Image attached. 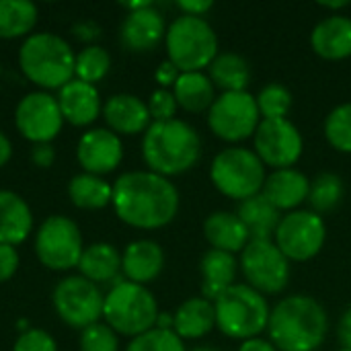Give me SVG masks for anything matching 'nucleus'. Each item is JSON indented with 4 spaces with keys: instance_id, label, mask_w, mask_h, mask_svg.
I'll use <instances>...</instances> for the list:
<instances>
[{
    "instance_id": "30",
    "label": "nucleus",
    "mask_w": 351,
    "mask_h": 351,
    "mask_svg": "<svg viewBox=\"0 0 351 351\" xmlns=\"http://www.w3.org/2000/svg\"><path fill=\"white\" fill-rule=\"evenodd\" d=\"M78 269L80 276L90 280L93 284L109 282L121 271V255L109 243H93L90 247H84L78 261Z\"/></svg>"
},
{
    "instance_id": "24",
    "label": "nucleus",
    "mask_w": 351,
    "mask_h": 351,
    "mask_svg": "<svg viewBox=\"0 0 351 351\" xmlns=\"http://www.w3.org/2000/svg\"><path fill=\"white\" fill-rule=\"evenodd\" d=\"M199 271H202V296L210 302H216L230 286L237 284L234 282L239 271L237 255L210 249L199 261Z\"/></svg>"
},
{
    "instance_id": "45",
    "label": "nucleus",
    "mask_w": 351,
    "mask_h": 351,
    "mask_svg": "<svg viewBox=\"0 0 351 351\" xmlns=\"http://www.w3.org/2000/svg\"><path fill=\"white\" fill-rule=\"evenodd\" d=\"M337 337L346 350H351V306L346 308V313L341 315V319L337 323Z\"/></svg>"
},
{
    "instance_id": "5",
    "label": "nucleus",
    "mask_w": 351,
    "mask_h": 351,
    "mask_svg": "<svg viewBox=\"0 0 351 351\" xmlns=\"http://www.w3.org/2000/svg\"><path fill=\"white\" fill-rule=\"evenodd\" d=\"M169 62L179 72H204L218 51V35L204 16H177L165 35Z\"/></svg>"
},
{
    "instance_id": "7",
    "label": "nucleus",
    "mask_w": 351,
    "mask_h": 351,
    "mask_svg": "<svg viewBox=\"0 0 351 351\" xmlns=\"http://www.w3.org/2000/svg\"><path fill=\"white\" fill-rule=\"evenodd\" d=\"M265 179V165L255 154V150L245 146H230L220 150L210 165L212 185L224 197L239 204L261 193Z\"/></svg>"
},
{
    "instance_id": "38",
    "label": "nucleus",
    "mask_w": 351,
    "mask_h": 351,
    "mask_svg": "<svg viewBox=\"0 0 351 351\" xmlns=\"http://www.w3.org/2000/svg\"><path fill=\"white\" fill-rule=\"evenodd\" d=\"M78 346L80 351H119V339L107 323H95L82 329Z\"/></svg>"
},
{
    "instance_id": "19",
    "label": "nucleus",
    "mask_w": 351,
    "mask_h": 351,
    "mask_svg": "<svg viewBox=\"0 0 351 351\" xmlns=\"http://www.w3.org/2000/svg\"><path fill=\"white\" fill-rule=\"evenodd\" d=\"M58 105H60L62 117L70 121L72 125L93 123L97 115L101 113V97H99L97 86L78 78H72L68 84L60 88Z\"/></svg>"
},
{
    "instance_id": "6",
    "label": "nucleus",
    "mask_w": 351,
    "mask_h": 351,
    "mask_svg": "<svg viewBox=\"0 0 351 351\" xmlns=\"http://www.w3.org/2000/svg\"><path fill=\"white\" fill-rule=\"evenodd\" d=\"M216 327L230 339H253L267 331L269 302L247 284L230 286L216 302Z\"/></svg>"
},
{
    "instance_id": "4",
    "label": "nucleus",
    "mask_w": 351,
    "mask_h": 351,
    "mask_svg": "<svg viewBox=\"0 0 351 351\" xmlns=\"http://www.w3.org/2000/svg\"><path fill=\"white\" fill-rule=\"evenodd\" d=\"M76 56L64 37L56 33H33L19 49L23 74L41 88H62L74 78Z\"/></svg>"
},
{
    "instance_id": "2",
    "label": "nucleus",
    "mask_w": 351,
    "mask_h": 351,
    "mask_svg": "<svg viewBox=\"0 0 351 351\" xmlns=\"http://www.w3.org/2000/svg\"><path fill=\"white\" fill-rule=\"evenodd\" d=\"M267 331L278 351H315L327 337L329 317L313 296L292 294L271 308Z\"/></svg>"
},
{
    "instance_id": "49",
    "label": "nucleus",
    "mask_w": 351,
    "mask_h": 351,
    "mask_svg": "<svg viewBox=\"0 0 351 351\" xmlns=\"http://www.w3.org/2000/svg\"><path fill=\"white\" fill-rule=\"evenodd\" d=\"M191 351H218V350H214V348H208V346H204V348H195V350H191Z\"/></svg>"
},
{
    "instance_id": "23",
    "label": "nucleus",
    "mask_w": 351,
    "mask_h": 351,
    "mask_svg": "<svg viewBox=\"0 0 351 351\" xmlns=\"http://www.w3.org/2000/svg\"><path fill=\"white\" fill-rule=\"evenodd\" d=\"M204 237L212 249L224 253H243L251 234L237 212H212L204 222Z\"/></svg>"
},
{
    "instance_id": "33",
    "label": "nucleus",
    "mask_w": 351,
    "mask_h": 351,
    "mask_svg": "<svg viewBox=\"0 0 351 351\" xmlns=\"http://www.w3.org/2000/svg\"><path fill=\"white\" fill-rule=\"evenodd\" d=\"M343 181L335 173H321L311 181V191H308V204L315 214H327L333 212L341 199H343Z\"/></svg>"
},
{
    "instance_id": "25",
    "label": "nucleus",
    "mask_w": 351,
    "mask_h": 351,
    "mask_svg": "<svg viewBox=\"0 0 351 351\" xmlns=\"http://www.w3.org/2000/svg\"><path fill=\"white\" fill-rule=\"evenodd\" d=\"M33 228V214L29 204L10 189H0V243L19 245Z\"/></svg>"
},
{
    "instance_id": "18",
    "label": "nucleus",
    "mask_w": 351,
    "mask_h": 351,
    "mask_svg": "<svg viewBox=\"0 0 351 351\" xmlns=\"http://www.w3.org/2000/svg\"><path fill=\"white\" fill-rule=\"evenodd\" d=\"M167 35V25L162 14L150 4L140 10H132L121 23V43L132 51H148L160 43Z\"/></svg>"
},
{
    "instance_id": "22",
    "label": "nucleus",
    "mask_w": 351,
    "mask_h": 351,
    "mask_svg": "<svg viewBox=\"0 0 351 351\" xmlns=\"http://www.w3.org/2000/svg\"><path fill=\"white\" fill-rule=\"evenodd\" d=\"M105 121L109 123L111 132L115 134H140L146 132L150 125V111L148 105L130 93H119L107 99L103 105Z\"/></svg>"
},
{
    "instance_id": "3",
    "label": "nucleus",
    "mask_w": 351,
    "mask_h": 351,
    "mask_svg": "<svg viewBox=\"0 0 351 351\" xmlns=\"http://www.w3.org/2000/svg\"><path fill=\"white\" fill-rule=\"evenodd\" d=\"M142 156L152 173L169 179L197 165L202 156V138L191 123L177 117L152 121L142 138Z\"/></svg>"
},
{
    "instance_id": "13",
    "label": "nucleus",
    "mask_w": 351,
    "mask_h": 351,
    "mask_svg": "<svg viewBox=\"0 0 351 351\" xmlns=\"http://www.w3.org/2000/svg\"><path fill=\"white\" fill-rule=\"evenodd\" d=\"M105 296L90 280L82 276H70L58 282L53 288V308L58 317L76 329H86L99 323L103 317Z\"/></svg>"
},
{
    "instance_id": "14",
    "label": "nucleus",
    "mask_w": 351,
    "mask_h": 351,
    "mask_svg": "<svg viewBox=\"0 0 351 351\" xmlns=\"http://www.w3.org/2000/svg\"><path fill=\"white\" fill-rule=\"evenodd\" d=\"M253 150L265 165V169H292L304 150V140L300 130L288 119H261L255 136Z\"/></svg>"
},
{
    "instance_id": "27",
    "label": "nucleus",
    "mask_w": 351,
    "mask_h": 351,
    "mask_svg": "<svg viewBox=\"0 0 351 351\" xmlns=\"http://www.w3.org/2000/svg\"><path fill=\"white\" fill-rule=\"evenodd\" d=\"M177 105L189 113H204L216 101V86L206 72H181L173 84Z\"/></svg>"
},
{
    "instance_id": "21",
    "label": "nucleus",
    "mask_w": 351,
    "mask_h": 351,
    "mask_svg": "<svg viewBox=\"0 0 351 351\" xmlns=\"http://www.w3.org/2000/svg\"><path fill=\"white\" fill-rule=\"evenodd\" d=\"M311 47L323 60H346L351 56V19L346 14H331L315 25L311 33Z\"/></svg>"
},
{
    "instance_id": "50",
    "label": "nucleus",
    "mask_w": 351,
    "mask_h": 351,
    "mask_svg": "<svg viewBox=\"0 0 351 351\" xmlns=\"http://www.w3.org/2000/svg\"><path fill=\"white\" fill-rule=\"evenodd\" d=\"M337 351H351V350H346V348H341V350H337Z\"/></svg>"
},
{
    "instance_id": "1",
    "label": "nucleus",
    "mask_w": 351,
    "mask_h": 351,
    "mask_svg": "<svg viewBox=\"0 0 351 351\" xmlns=\"http://www.w3.org/2000/svg\"><path fill=\"white\" fill-rule=\"evenodd\" d=\"M115 214L121 222L154 230L162 228L179 212V191L171 179L152 171H130L113 183Z\"/></svg>"
},
{
    "instance_id": "26",
    "label": "nucleus",
    "mask_w": 351,
    "mask_h": 351,
    "mask_svg": "<svg viewBox=\"0 0 351 351\" xmlns=\"http://www.w3.org/2000/svg\"><path fill=\"white\" fill-rule=\"evenodd\" d=\"M173 331L181 339H202L216 329L214 302L204 296L189 298L173 313Z\"/></svg>"
},
{
    "instance_id": "29",
    "label": "nucleus",
    "mask_w": 351,
    "mask_h": 351,
    "mask_svg": "<svg viewBox=\"0 0 351 351\" xmlns=\"http://www.w3.org/2000/svg\"><path fill=\"white\" fill-rule=\"evenodd\" d=\"M208 76L216 88L222 93L247 90L251 82V66L249 62L234 51H222L208 66Z\"/></svg>"
},
{
    "instance_id": "9",
    "label": "nucleus",
    "mask_w": 351,
    "mask_h": 351,
    "mask_svg": "<svg viewBox=\"0 0 351 351\" xmlns=\"http://www.w3.org/2000/svg\"><path fill=\"white\" fill-rule=\"evenodd\" d=\"M247 286L259 294H280L290 280V261L271 239H251L239 259Z\"/></svg>"
},
{
    "instance_id": "48",
    "label": "nucleus",
    "mask_w": 351,
    "mask_h": 351,
    "mask_svg": "<svg viewBox=\"0 0 351 351\" xmlns=\"http://www.w3.org/2000/svg\"><path fill=\"white\" fill-rule=\"evenodd\" d=\"M319 6H321V8H327V10H335V14H337V10L348 8V6H350V2H348V0H337V2H319Z\"/></svg>"
},
{
    "instance_id": "10",
    "label": "nucleus",
    "mask_w": 351,
    "mask_h": 351,
    "mask_svg": "<svg viewBox=\"0 0 351 351\" xmlns=\"http://www.w3.org/2000/svg\"><path fill=\"white\" fill-rule=\"evenodd\" d=\"M261 123L257 101L249 90L220 93L208 109V128L224 142L237 144L255 136Z\"/></svg>"
},
{
    "instance_id": "11",
    "label": "nucleus",
    "mask_w": 351,
    "mask_h": 351,
    "mask_svg": "<svg viewBox=\"0 0 351 351\" xmlns=\"http://www.w3.org/2000/svg\"><path fill=\"white\" fill-rule=\"evenodd\" d=\"M327 239V226L323 216L313 210H294L282 216L274 243L286 255L288 261L304 263L315 259Z\"/></svg>"
},
{
    "instance_id": "28",
    "label": "nucleus",
    "mask_w": 351,
    "mask_h": 351,
    "mask_svg": "<svg viewBox=\"0 0 351 351\" xmlns=\"http://www.w3.org/2000/svg\"><path fill=\"white\" fill-rule=\"evenodd\" d=\"M237 216L247 226L251 239H271L282 220V212L274 204H269L263 193L241 202L237 208Z\"/></svg>"
},
{
    "instance_id": "36",
    "label": "nucleus",
    "mask_w": 351,
    "mask_h": 351,
    "mask_svg": "<svg viewBox=\"0 0 351 351\" xmlns=\"http://www.w3.org/2000/svg\"><path fill=\"white\" fill-rule=\"evenodd\" d=\"M325 138L335 150L351 154V103L337 105L327 115Z\"/></svg>"
},
{
    "instance_id": "35",
    "label": "nucleus",
    "mask_w": 351,
    "mask_h": 351,
    "mask_svg": "<svg viewBox=\"0 0 351 351\" xmlns=\"http://www.w3.org/2000/svg\"><path fill=\"white\" fill-rule=\"evenodd\" d=\"M255 101L261 119H284L292 109V93L282 82L265 84L255 95Z\"/></svg>"
},
{
    "instance_id": "44",
    "label": "nucleus",
    "mask_w": 351,
    "mask_h": 351,
    "mask_svg": "<svg viewBox=\"0 0 351 351\" xmlns=\"http://www.w3.org/2000/svg\"><path fill=\"white\" fill-rule=\"evenodd\" d=\"M181 14H189V16H204L212 6L214 2L212 0H179L177 2Z\"/></svg>"
},
{
    "instance_id": "12",
    "label": "nucleus",
    "mask_w": 351,
    "mask_h": 351,
    "mask_svg": "<svg viewBox=\"0 0 351 351\" xmlns=\"http://www.w3.org/2000/svg\"><path fill=\"white\" fill-rule=\"evenodd\" d=\"M82 251V234L76 222L66 216H49L35 234V253L49 269L78 267Z\"/></svg>"
},
{
    "instance_id": "20",
    "label": "nucleus",
    "mask_w": 351,
    "mask_h": 351,
    "mask_svg": "<svg viewBox=\"0 0 351 351\" xmlns=\"http://www.w3.org/2000/svg\"><path fill=\"white\" fill-rule=\"evenodd\" d=\"M165 267V253L158 243L140 239L125 247L121 255V271L128 282L146 286L154 282Z\"/></svg>"
},
{
    "instance_id": "42",
    "label": "nucleus",
    "mask_w": 351,
    "mask_h": 351,
    "mask_svg": "<svg viewBox=\"0 0 351 351\" xmlns=\"http://www.w3.org/2000/svg\"><path fill=\"white\" fill-rule=\"evenodd\" d=\"M31 160L33 165L41 167V169H47L53 165L56 160V150L51 144H35L33 150H31Z\"/></svg>"
},
{
    "instance_id": "15",
    "label": "nucleus",
    "mask_w": 351,
    "mask_h": 351,
    "mask_svg": "<svg viewBox=\"0 0 351 351\" xmlns=\"http://www.w3.org/2000/svg\"><path fill=\"white\" fill-rule=\"evenodd\" d=\"M16 130L33 144H49L62 130L64 117L58 99L45 90L27 93L14 111Z\"/></svg>"
},
{
    "instance_id": "40",
    "label": "nucleus",
    "mask_w": 351,
    "mask_h": 351,
    "mask_svg": "<svg viewBox=\"0 0 351 351\" xmlns=\"http://www.w3.org/2000/svg\"><path fill=\"white\" fill-rule=\"evenodd\" d=\"M12 351H58L53 337L41 329H27L14 343Z\"/></svg>"
},
{
    "instance_id": "46",
    "label": "nucleus",
    "mask_w": 351,
    "mask_h": 351,
    "mask_svg": "<svg viewBox=\"0 0 351 351\" xmlns=\"http://www.w3.org/2000/svg\"><path fill=\"white\" fill-rule=\"evenodd\" d=\"M239 351H278V348L269 341V339H261V337H253L241 343Z\"/></svg>"
},
{
    "instance_id": "16",
    "label": "nucleus",
    "mask_w": 351,
    "mask_h": 351,
    "mask_svg": "<svg viewBox=\"0 0 351 351\" xmlns=\"http://www.w3.org/2000/svg\"><path fill=\"white\" fill-rule=\"evenodd\" d=\"M76 156L86 173L101 177L119 167L123 158V144L115 132L107 128H93L78 140Z\"/></svg>"
},
{
    "instance_id": "37",
    "label": "nucleus",
    "mask_w": 351,
    "mask_h": 351,
    "mask_svg": "<svg viewBox=\"0 0 351 351\" xmlns=\"http://www.w3.org/2000/svg\"><path fill=\"white\" fill-rule=\"evenodd\" d=\"M125 351H187L183 339L175 331L165 329H150L130 341Z\"/></svg>"
},
{
    "instance_id": "32",
    "label": "nucleus",
    "mask_w": 351,
    "mask_h": 351,
    "mask_svg": "<svg viewBox=\"0 0 351 351\" xmlns=\"http://www.w3.org/2000/svg\"><path fill=\"white\" fill-rule=\"evenodd\" d=\"M37 23V6L31 0H0V37L27 35Z\"/></svg>"
},
{
    "instance_id": "41",
    "label": "nucleus",
    "mask_w": 351,
    "mask_h": 351,
    "mask_svg": "<svg viewBox=\"0 0 351 351\" xmlns=\"http://www.w3.org/2000/svg\"><path fill=\"white\" fill-rule=\"evenodd\" d=\"M19 267V253L12 245L0 243V282H6L14 276Z\"/></svg>"
},
{
    "instance_id": "34",
    "label": "nucleus",
    "mask_w": 351,
    "mask_h": 351,
    "mask_svg": "<svg viewBox=\"0 0 351 351\" xmlns=\"http://www.w3.org/2000/svg\"><path fill=\"white\" fill-rule=\"evenodd\" d=\"M111 68V56L101 45H88L84 47L74 62V76L78 80H84L88 84L99 82Z\"/></svg>"
},
{
    "instance_id": "8",
    "label": "nucleus",
    "mask_w": 351,
    "mask_h": 351,
    "mask_svg": "<svg viewBox=\"0 0 351 351\" xmlns=\"http://www.w3.org/2000/svg\"><path fill=\"white\" fill-rule=\"evenodd\" d=\"M158 304L146 286L134 282H117L105 296V323L119 335L138 337L156 327Z\"/></svg>"
},
{
    "instance_id": "39",
    "label": "nucleus",
    "mask_w": 351,
    "mask_h": 351,
    "mask_svg": "<svg viewBox=\"0 0 351 351\" xmlns=\"http://www.w3.org/2000/svg\"><path fill=\"white\" fill-rule=\"evenodd\" d=\"M148 111H150V117L154 121H169V119H175V113H177V99L173 95V90L169 88H156L150 99H148Z\"/></svg>"
},
{
    "instance_id": "47",
    "label": "nucleus",
    "mask_w": 351,
    "mask_h": 351,
    "mask_svg": "<svg viewBox=\"0 0 351 351\" xmlns=\"http://www.w3.org/2000/svg\"><path fill=\"white\" fill-rule=\"evenodd\" d=\"M10 154H12L10 140H8V138H6V134L0 130V167H4V165L10 160Z\"/></svg>"
},
{
    "instance_id": "31",
    "label": "nucleus",
    "mask_w": 351,
    "mask_h": 351,
    "mask_svg": "<svg viewBox=\"0 0 351 351\" xmlns=\"http://www.w3.org/2000/svg\"><path fill=\"white\" fill-rule=\"evenodd\" d=\"M68 195L76 208L82 210H101L113 199V187L99 175L80 173L74 175L68 185Z\"/></svg>"
},
{
    "instance_id": "17",
    "label": "nucleus",
    "mask_w": 351,
    "mask_h": 351,
    "mask_svg": "<svg viewBox=\"0 0 351 351\" xmlns=\"http://www.w3.org/2000/svg\"><path fill=\"white\" fill-rule=\"evenodd\" d=\"M311 179L298 169H280L271 171L263 183L261 193L274 204L280 212H294L308 199Z\"/></svg>"
},
{
    "instance_id": "43",
    "label": "nucleus",
    "mask_w": 351,
    "mask_h": 351,
    "mask_svg": "<svg viewBox=\"0 0 351 351\" xmlns=\"http://www.w3.org/2000/svg\"><path fill=\"white\" fill-rule=\"evenodd\" d=\"M179 74H181V72L177 70V66L171 64V62L167 60V62H162V64L156 68L154 78H156V82L160 84V88H167V86H173V84L177 82Z\"/></svg>"
}]
</instances>
